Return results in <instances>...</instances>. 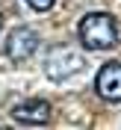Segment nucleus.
I'll list each match as a JSON object with an SVG mask.
<instances>
[{"label":"nucleus","mask_w":121,"mask_h":130,"mask_svg":"<svg viewBox=\"0 0 121 130\" xmlns=\"http://www.w3.org/2000/svg\"><path fill=\"white\" fill-rule=\"evenodd\" d=\"M80 41L89 50H109L118 44V24L109 12H89L80 21Z\"/></svg>","instance_id":"nucleus-1"},{"label":"nucleus","mask_w":121,"mask_h":130,"mask_svg":"<svg viewBox=\"0 0 121 130\" xmlns=\"http://www.w3.org/2000/svg\"><path fill=\"white\" fill-rule=\"evenodd\" d=\"M83 71V53L74 50L71 44H56V47L47 50V59H44V74H47L53 83H62L68 77Z\"/></svg>","instance_id":"nucleus-2"},{"label":"nucleus","mask_w":121,"mask_h":130,"mask_svg":"<svg viewBox=\"0 0 121 130\" xmlns=\"http://www.w3.org/2000/svg\"><path fill=\"white\" fill-rule=\"evenodd\" d=\"M39 50V32L30 27H15L6 39V56L12 62H24Z\"/></svg>","instance_id":"nucleus-3"},{"label":"nucleus","mask_w":121,"mask_h":130,"mask_svg":"<svg viewBox=\"0 0 121 130\" xmlns=\"http://www.w3.org/2000/svg\"><path fill=\"white\" fill-rule=\"evenodd\" d=\"M95 89L103 101H121V62H106L95 77Z\"/></svg>","instance_id":"nucleus-4"},{"label":"nucleus","mask_w":121,"mask_h":130,"mask_svg":"<svg viewBox=\"0 0 121 130\" xmlns=\"http://www.w3.org/2000/svg\"><path fill=\"white\" fill-rule=\"evenodd\" d=\"M12 118L18 124H47L50 121V104L47 101H39V98H30V101H21V104L12 109Z\"/></svg>","instance_id":"nucleus-5"},{"label":"nucleus","mask_w":121,"mask_h":130,"mask_svg":"<svg viewBox=\"0 0 121 130\" xmlns=\"http://www.w3.org/2000/svg\"><path fill=\"white\" fill-rule=\"evenodd\" d=\"M27 3H30L36 12H47V9L53 6V0H27Z\"/></svg>","instance_id":"nucleus-6"},{"label":"nucleus","mask_w":121,"mask_h":130,"mask_svg":"<svg viewBox=\"0 0 121 130\" xmlns=\"http://www.w3.org/2000/svg\"><path fill=\"white\" fill-rule=\"evenodd\" d=\"M0 27H3V18H0Z\"/></svg>","instance_id":"nucleus-7"}]
</instances>
